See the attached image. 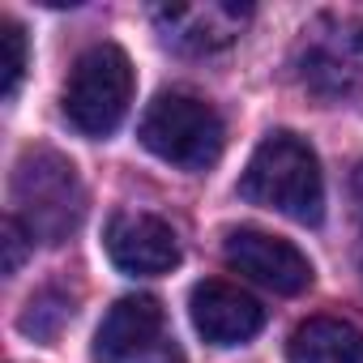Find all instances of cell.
<instances>
[{"label":"cell","instance_id":"11","mask_svg":"<svg viewBox=\"0 0 363 363\" xmlns=\"http://www.w3.org/2000/svg\"><path fill=\"white\" fill-rule=\"evenodd\" d=\"M286 363H363V333L350 320L312 316L291 333Z\"/></svg>","mask_w":363,"mask_h":363},{"label":"cell","instance_id":"14","mask_svg":"<svg viewBox=\"0 0 363 363\" xmlns=\"http://www.w3.org/2000/svg\"><path fill=\"white\" fill-rule=\"evenodd\" d=\"M0 235H5V240H0V244H5V274H18V265H22V257H26V227L9 214L5 218V227H0Z\"/></svg>","mask_w":363,"mask_h":363},{"label":"cell","instance_id":"8","mask_svg":"<svg viewBox=\"0 0 363 363\" xmlns=\"http://www.w3.org/2000/svg\"><path fill=\"white\" fill-rule=\"evenodd\" d=\"M107 257L116 269L133 274V278H154L179 265V240L171 231V223H162L158 214L145 210H120L107 223Z\"/></svg>","mask_w":363,"mask_h":363},{"label":"cell","instance_id":"7","mask_svg":"<svg viewBox=\"0 0 363 363\" xmlns=\"http://www.w3.org/2000/svg\"><path fill=\"white\" fill-rule=\"evenodd\" d=\"M227 265L240 269L244 278L278 291V295H299L312 286V261L282 235L257 231V227H240L227 235Z\"/></svg>","mask_w":363,"mask_h":363},{"label":"cell","instance_id":"9","mask_svg":"<svg viewBox=\"0 0 363 363\" xmlns=\"http://www.w3.org/2000/svg\"><path fill=\"white\" fill-rule=\"evenodd\" d=\"M189 316H193L197 333L210 346H244L265 325V308L248 291H240V286H231L223 278H210V282L193 286Z\"/></svg>","mask_w":363,"mask_h":363},{"label":"cell","instance_id":"6","mask_svg":"<svg viewBox=\"0 0 363 363\" xmlns=\"http://www.w3.org/2000/svg\"><path fill=\"white\" fill-rule=\"evenodd\" d=\"M248 22H252V9L235 5V0H201V5L154 9V26H158L162 43L184 56H214V52L231 48Z\"/></svg>","mask_w":363,"mask_h":363},{"label":"cell","instance_id":"1","mask_svg":"<svg viewBox=\"0 0 363 363\" xmlns=\"http://www.w3.org/2000/svg\"><path fill=\"white\" fill-rule=\"evenodd\" d=\"M240 193L252 206L278 210L303 227H316L325 214V175H320V158L316 150L295 137V133H269L240 179Z\"/></svg>","mask_w":363,"mask_h":363},{"label":"cell","instance_id":"2","mask_svg":"<svg viewBox=\"0 0 363 363\" xmlns=\"http://www.w3.org/2000/svg\"><path fill=\"white\" fill-rule=\"evenodd\" d=\"M86 214L77 167L56 150H26L13 167V218L39 244H65Z\"/></svg>","mask_w":363,"mask_h":363},{"label":"cell","instance_id":"15","mask_svg":"<svg viewBox=\"0 0 363 363\" xmlns=\"http://www.w3.org/2000/svg\"><path fill=\"white\" fill-rule=\"evenodd\" d=\"M350 201H354V257H359V274H363V162L350 175Z\"/></svg>","mask_w":363,"mask_h":363},{"label":"cell","instance_id":"10","mask_svg":"<svg viewBox=\"0 0 363 363\" xmlns=\"http://www.w3.org/2000/svg\"><path fill=\"white\" fill-rule=\"evenodd\" d=\"M162 329V308L154 295H124L107 308L99 333H94V363H137Z\"/></svg>","mask_w":363,"mask_h":363},{"label":"cell","instance_id":"4","mask_svg":"<svg viewBox=\"0 0 363 363\" xmlns=\"http://www.w3.org/2000/svg\"><path fill=\"white\" fill-rule=\"evenodd\" d=\"M133 60L124 56V48L116 43H94L86 48L65 82V120L82 133V137H107L120 128V120L128 116L133 103Z\"/></svg>","mask_w":363,"mask_h":363},{"label":"cell","instance_id":"12","mask_svg":"<svg viewBox=\"0 0 363 363\" xmlns=\"http://www.w3.org/2000/svg\"><path fill=\"white\" fill-rule=\"evenodd\" d=\"M73 312H77V299L69 295V286L52 282V286H43V291L30 295V303H26V312H22L18 325H22L26 337H35V342H52V337L73 320Z\"/></svg>","mask_w":363,"mask_h":363},{"label":"cell","instance_id":"13","mask_svg":"<svg viewBox=\"0 0 363 363\" xmlns=\"http://www.w3.org/2000/svg\"><path fill=\"white\" fill-rule=\"evenodd\" d=\"M26 60H30V48H26V30L5 18L0 22V94L13 99L22 77H26Z\"/></svg>","mask_w":363,"mask_h":363},{"label":"cell","instance_id":"5","mask_svg":"<svg viewBox=\"0 0 363 363\" xmlns=\"http://www.w3.org/2000/svg\"><path fill=\"white\" fill-rule=\"evenodd\" d=\"M295 77L308 94L342 103L363 86V22L354 13H316L291 52Z\"/></svg>","mask_w":363,"mask_h":363},{"label":"cell","instance_id":"16","mask_svg":"<svg viewBox=\"0 0 363 363\" xmlns=\"http://www.w3.org/2000/svg\"><path fill=\"white\" fill-rule=\"evenodd\" d=\"M137 363H184V354H179L171 342H154V346H150Z\"/></svg>","mask_w":363,"mask_h":363},{"label":"cell","instance_id":"3","mask_svg":"<svg viewBox=\"0 0 363 363\" xmlns=\"http://www.w3.org/2000/svg\"><path fill=\"white\" fill-rule=\"evenodd\" d=\"M137 137L154 158H162L171 167L206 171L223 158L227 128H223V116L206 99H197L189 90H167L145 107Z\"/></svg>","mask_w":363,"mask_h":363}]
</instances>
